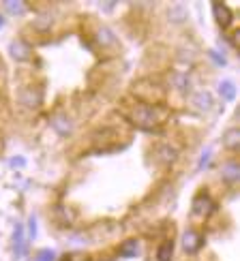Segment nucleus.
Segmentation results:
<instances>
[{"label":"nucleus","mask_w":240,"mask_h":261,"mask_svg":"<svg viewBox=\"0 0 240 261\" xmlns=\"http://www.w3.org/2000/svg\"><path fill=\"white\" fill-rule=\"evenodd\" d=\"M129 118L139 129L155 131L159 127V122L163 120V112H161V107H157V105L135 103V105H133V110H131V114H129Z\"/></svg>","instance_id":"1"},{"label":"nucleus","mask_w":240,"mask_h":261,"mask_svg":"<svg viewBox=\"0 0 240 261\" xmlns=\"http://www.w3.org/2000/svg\"><path fill=\"white\" fill-rule=\"evenodd\" d=\"M133 94H135L141 103L153 105V103H157V101H161V98H163V88L159 84L139 82V84L133 86Z\"/></svg>","instance_id":"2"},{"label":"nucleus","mask_w":240,"mask_h":261,"mask_svg":"<svg viewBox=\"0 0 240 261\" xmlns=\"http://www.w3.org/2000/svg\"><path fill=\"white\" fill-rule=\"evenodd\" d=\"M41 98H43V92L39 86L34 84H28L20 90V103L26 105V107H39L41 105Z\"/></svg>","instance_id":"3"},{"label":"nucleus","mask_w":240,"mask_h":261,"mask_svg":"<svg viewBox=\"0 0 240 261\" xmlns=\"http://www.w3.org/2000/svg\"><path fill=\"white\" fill-rule=\"evenodd\" d=\"M212 208H215V203L210 201V197L202 193L195 197V201H193V217H206Z\"/></svg>","instance_id":"4"},{"label":"nucleus","mask_w":240,"mask_h":261,"mask_svg":"<svg viewBox=\"0 0 240 261\" xmlns=\"http://www.w3.org/2000/svg\"><path fill=\"white\" fill-rule=\"evenodd\" d=\"M155 159L159 161V163H163V165H170L172 161L176 159V150L170 146V143H161V146L155 148Z\"/></svg>","instance_id":"5"},{"label":"nucleus","mask_w":240,"mask_h":261,"mask_svg":"<svg viewBox=\"0 0 240 261\" xmlns=\"http://www.w3.org/2000/svg\"><path fill=\"white\" fill-rule=\"evenodd\" d=\"M182 246H184L186 253H198L200 246H202V238L195 231H186L184 238H182Z\"/></svg>","instance_id":"6"},{"label":"nucleus","mask_w":240,"mask_h":261,"mask_svg":"<svg viewBox=\"0 0 240 261\" xmlns=\"http://www.w3.org/2000/svg\"><path fill=\"white\" fill-rule=\"evenodd\" d=\"M212 9H215V13H217V22L221 24V28H227V26L232 24V15H229L227 7L225 5H212Z\"/></svg>","instance_id":"7"},{"label":"nucleus","mask_w":240,"mask_h":261,"mask_svg":"<svg viewBox=\"0 0 240 261\" xmlns=\"http://www.w3.org/2000/svg\"><path fill=\"white\" fill-rule=\"evenodd\" d=\"M11 54L17 58V60H26V58H30V49H28V45L22 43V41H17L11 45Z\"/></svg>","instance_id":"8"},{"label":"nucleus","mask_w":240,"mask_h":261,"mask_svg":"<svg viewBox=\"0 0 240 261\" xmlns=\"http://www.w3.org/2000/svg\"><path fill=\"white\" fill-rule=\"evenodd\" d=\"M120 255L122 257H135L137 255V240L131 238V240L124 242V244L120 246Z\"/></svg>","instance_id":"9"},{"label":"nucleus","mask_w":240,"mask_h":261,"mask_svg":"<svg viewBox=\"0 0 240 261\" xmlns=\"http://www.w3.org/2000/svg\"><path fill=\"white\" fill-rule=\"evenodd\" d=\"M97 39H99L101 47H108V45H116V39H114V34H112L108 28L97 30Z\"/></svg>","instance_id":"10"},{"label":"nucleus","mask_w":240,"mask_h":261,"mask_svg":"<svg viewBox=\"0 0 240 261\" xmlns=\"http://www.w3.org/2000/svg\"><path fill=\"white\" fill-rule=\"evenodd\" d=\"M157 259H159V261H170V259H172V240H170V242H163V244L159 246Z\"/></svg>","instance_id":"11"},{"label":"nucleus","mask_w":240,"mask_h":261,"mask_svg":"<svg viewBox=\"0 0 240 261\" xmlns=\"http://www.w3.org/2000/svg\"><path fill=\"white\" fill-rule=\"evenodd\" d=\"M219 92L223 94L227 101H232V98H234V84L232 82H223V84L219 86Z\"/></svg>","instance_id":"12"},{"label":"nucleus","mask_w":240,"mask_h":261,"mask_svg":"<svg viewBox=\"0 0 240 261\" xmlns=\"http://www.w3.org/2000/svg\"><path fill=\"white\" fill-rule=\"evenodd\" d=\"M15 248H17V253H24V236H22V227H17L15 231Z\"/></svg>","instance_id":"13"},{"label":"nucleus","mask_w":240,"mask_h":261,"mask_svg":"<svg viewBox=\"0 0 240 261\" xmlns=\"http://www.w3.org/2000/svg\"><path fill=\"white\" fill-rule=\"evenodd\" d=\"M225 143L229 148H236L238 146V131H229L227 137H225Z\"/></svg>","instance_id":"14"},{"label":"nucleus","mask_w":240,"mask_h":261,"mask_svg":"<svg viewBox=\"0 0 240 261\" xmlns=\"http://www.w3.org/2000/svg\"><path fill=\"white\" fill-rule=\"evenodd\" d=\"M223 176H225L227 180H236V178H238V167H236V165H227L225 172H223Z\"/></svg>","instance_id":"15"},{"label":"nucleus","mask_w":240,"mask_h":261,"mask_svg":"<svg viewBox=\"0 0 240 261\" xmlns=\"http://www.w3.org/2000/svg\"><path fill=\"white\" fill-rule=\"evenodd\" d=\"M32 261H54V253H52V250H41Z\"/></svg>","instance_id":"16"},{"label":"nucleus","mask_w":240,"mask_h":261,"mask_svg":"<svg viewBox=\"0 0 240 261\" xmlns=\"http://www.w3.org/2000/svg\"><path fill=\"white\" fill-rule=\"evenodd\" d=\"M195 98H198V105L204 107V110H208V107H210V96L208 94H198Z\"/></svg>","instance_id":"17"},{"label":"nucleus","mask_w":240,"mask_h":261,"mask_svg":"<svg viewBox=\"0 0 240 261\" xmlns=\"http://www.w3.org/2000/svg\"><path fill=\"white\" fill-rule=\"evenodd\" d=\"M5 7H7V9H11V11H22V9H24V5H22V3H7Z\"/></svg>","instance_id":"18"},{"label":"nucleus","mask_w":240,"mask_h":261,"mask_svg":"<svg viewBox=\"0 0 240 261\" xmlns=\"http://www.w3.org/2000/svg\"><path fill=\"white\" fill-rule=\"evenodd\" d=\"M11 165H13V167H15V165H17V167H22V165H24V159H13V161H11Z\"/></svg>","instance_id":"19"},{"label":"nucleus","mask_w":240,"mask_h":261,"mask_svg":"<svg viewBox=\"0 0 240 261\" xmlns=\"http://www.w3.org/2000/svg\"><path fill=\"white\" fill-rule=\"evenodd\" d=\"M0 26H3V17H0Z\"/></svg>","instance_id":"20"}]
</instances>
